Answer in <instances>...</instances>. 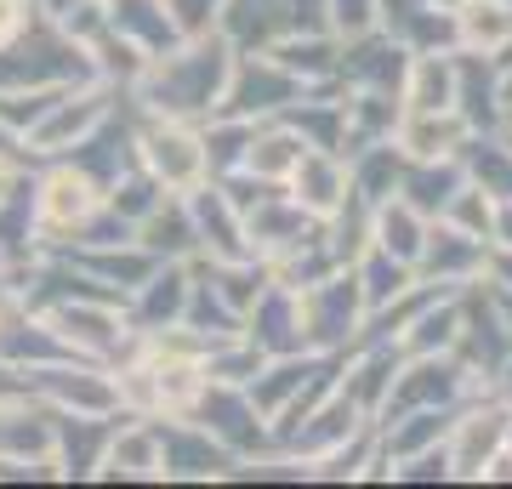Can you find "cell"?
Here are the masks:
<instances>
[{"mask_svg": "<svg viewBox=\"0 0 512 489\" xmlns=\"http://www.w3.org/2000/svg\"><path fill=\"white\" fill-rule=\"evenodd\" d=\"M365 427H376V421H370L365 410H359V404H353L336 381H330V387L308 404V410H302V416H291V421H279V427H274V450L285 455V461H296V467H302V478H308L313 461H325L330 450L353 444Z\"/></svg>", "mask_w": 512, "mask_h": 489, "instance_id": "obj_8", "label": "cell"}, {"mask_svg": "<svg viewBox=\"0 0 512 489\" xmlns=\"http://www.w3.org/2000/svg\"><path fill=\"white\" fill-rule=\"evenodd\" d=\"M239 330H245V342H256L268 359H279V353H313L308 325H302V290L279 285V279L262 285V296L245 308V325Z\"/></svg>", "mask_w": 512, "mask_h": 489, "instance_id": "obj_18", "label": "cell"}, {"mask_svg": "<svg viewBox=\"0 0 512 489\" xmlns=\"http://www.w3.org/2000/svg\"><path fill=\"white\" fill-rule=\"evenodd\" d=\"M92 478L103 484H165V433L160 421L143 416H120L97 450Z\"/></svg>", "mask_w": 512, "mask_h": 489, "instance_id": "obj_13", "label": "cell"}, {"mask_svg": "<svg viewBox=\"0 0 512 489\" xmlns=\"http://www.w3.org/2000/svg\"><path fill=\"white\" fill-rule=\"evenodd\" d=\"M484 256H490V239L461 234L456 222L433 217L427 245L416 256V279H427V285H439V290H467L484 279Z\"/></svg>", "mask_w": 512, "mask_h": 489, "instance_id": "obj_16", "label": "cell"}, {"mask_svg": "<svg viewBox=\"0 0 512 489\" xmlns=\"http://www.w3.org/2000/svg\"><path fill=\"white\" fill-rule=\"evenodd\" d=\"M63 6H74V0H46V12H63Z\"/></svg>", "mask_w": 512, "mask_h": 489, "instance_id": "obj_49", "label": "cell"}, {"mask_svg": "<svg viewBox=\"0 0 512 489\" xmlns=\"http://www.w3.org/2000/svg\"><path fill=\"white\" fill-rule=\"evenodd\" d=\"M450 46L473 57H512V0H461L450 6Z\"/></svg>", "mask_w": 512, "mask_h": 489, "instance_id": "obj_24", "label": "cell"}, {"mask_svg": "<svg viewBox=\"0 0 512 489\" xmlns=\"http://www.w3.org/2000/svg\"><path fill=\"white\" fill-rule=\"evenodd\" d=\"M325 29L336 40H359L382 29V0H325Z\"/></svg>", "mask_w": 512, "mask_h": 489, "instance_id": "obj_41", "label": "cell"}, {"mask_svg": "<svg viewBox=\"0 0 512 489\" xmlns=\"http://www.w3.org/2000/svg\"><path fill=\"white\" fill-rule=\"evenodd\" d=\"M461 182H467V165L461 160H404L399 194L416 211H427V217H444V205H450V194H456Z\"/></svg>", "mask_w": 512, "mask_h": 489, "instance_id": "obj_34", "label": "cell"}, {"mask_svg": "<svg viewBox=\"0 0 512 489\" xmlns=\"http://www.w3.org/2000/svg\"><path fill=\"white\" fill-rule=\"evenodd\" d=\"M239 205H245V251H251L256 262H268V268L319 228L285 188H256L251 200H239Z\"/></svg>", "mask_w": 512, "mask_h": 489, "instance_id": "obj_14", "label": "cell"}, {"mask_svg": "<svg viewBox=\"0 0 512 489\" xmlns=\"http://www.w3.org/2000/svg\"><path fill=\"white\" fill-rule=\"evenodd\" d=\"M18 376H23V393L40 399L63 421H120L126 416V404H120V376H114V364H103V359H74V353H63V359L29 364Z\"/></svg>", "mask_w": 512, "mask_h": 489, "instance_id": "obj_4", "label": "cell"}, {"mask_svg": "<svg viewBox=\"0 0 512 489\" xmlns=\"http://www.w3.org/2000/svg\"><path fill=\"white\" fill-rule=\"evenodd\" d=\"M461 165H467V177L478 188H490L495 200H512V143L501 131H478L467 154H461Z\"/></svg>", "mask_w": 512, "mask_h": 489, "instance_id": "obj_38", "label": "cell"}, {"mask_svg": "<svg viewBox=\"0 0 512 489\" xmlns=\"http://www.w3.org/2000/svg\"><path fill=\"white\" fill-rule=\"evenodd\" d=\"M427 228H433V217L416 211L404 194H393V200L376 205V251L399 256V262H410V268H416L421 245H427Z\"/></svg>", "mask_w": 512, "mask_h": 489, "instance_id": "obj_35", "label": "cell"}, {"mask_svg": "<svg viewBox=\"0 0 512 489\" xmlns=\"http://www.w3.org/2000/svg\"><path fill=\"white\" fill-rule=\"evenodd\" d=\"M450 416H456V410H399V416L376 421V438H382V450H387V461H393V472H399L404 461L427 455V450H444Z\"/></svg>", "mask_w": 512, "mask_h": 489, "instance_id": "obj_28", "label": "cell"}, {"mask_svg": "<svg viewBox=\"0 0 512 489\" xmlns=\"http://www.w3.org/2000/svg\"><path fill=\"white\" fill-rule=\"evenodd\" d=\"M348 165H353V188H359V194H365L370 205H382V200H393V194H399L404 154H399V143H393V137H387V143L353 148Z\"/></svg>", "mask_w": 512, "mask_h": 489, "instance_id": "obj_36", "label": "cell"}, {"mask_svg": "<svg viewBox=\"0 0 512 489\" xmlns=\"http://www.w3.org/2000/svg\"><path fill=\"white\" fill-rule=\"evenodd\" d=\"M456 114L473 131L507 126V114H501V63H495V57L456 52Z\"/></svg>", "mask_w": 512, "mask_h": 489, "instance_id": "obj_25", "label": "cell"}, {"mask_svg": "<svg viewBox=\"0 0 512 489\" xmlns=\"http://www.w3.org/2000/svg\"><path fill=\"white\" fill-rule=\"evenodd\" d=\"M507 438H512V399L507 393L484 387V393H473V399H461L456 416H450V433H444L450 484H478L484 467L507 450Z\"/></svg>", "mask_w": 512, "mask_h": 489, "instance_id": "obj_6", "label": "cell"}, {"mask_svg": "<svg viewBox=\"0 0 512 489\" xmlns=\"http://www.w3.org/2000/svg\"><path fill=\"white\" fill-rule=\"evenodd\" d=\"M262 52H274L308 91L336 86V69H342V40L330 35V29H291V35H279L274 46H262Z\"/></svg>", "mask_w": 512, "mask_h": 489, "instance_id": "obj_26", "label": "cell"}, {"mask_svg": "<svg viewBox=\"0 0 512 489\" xmlns=\"http://www.w3.org/2000/svg\"><path fill=\"white\" fill-rule=\"evenodd\" d=\"M109 23H114V35L143 46L148 57L183 40V29L171 18V0H109Z\"/></svg>", "mask_w": 512, "mask_h": 489, "instance_id": "obj_30", "label": "cell"}, {"mask_svg": "<svg viewBox=\"0 0 512 489\" xmlns=\"http://www.w3.org/2000/svg\"><path fill=\"white\" fill-rule=\"evenodd\" d=\"M40 23H46V0H0V52H12Z\"/></svg>", "mask_w": 512, "mask_h": 489, "instance_id": "obj_42", "label": "cell"}, {"mask_svg": "<svg viewBox=\"0 0 512 489\" xmlns=\"http://www.w3.org/2000/svg\"><path fill=\"white\" fill-rule=\"evenodd\" d=\"M490 245L512 251V200H495V222H490Z\"/></svg>", "mask_w": 512, "mask_h": 489, "instance_id": "obj_45", "label": "cell"}, {"mask_svg": "<svg viewBox=\"0 0 512 489\" xmlns=\"http://www.w3.org/2000/svg\"><path fill=\"white\" fill-rule=\"evenodd\" d=\"M109 205V182L86 171L74 154L29 165V211H35V239L40 251H69Z\"/></svg>", "mask_w": 512, "mask_h": 489, "instance_id": "obj_2", "label": "cell"}, {"mask_svg": "<svg viewBox=\"0 0 512 489\" xmlns=\"http://www.w3.org/2000/svg\"><path fill=\"white\" fill-rule=\"evenodd\" d=\"M120 103H126V91L109 86L103 74L80 80V86L63 91V97L52 103V114H46L35 131H29L23 154H29V160H57V154H74V148L86 143L92 131H103L114 114H120Z\"/></svg>", "mask_w": 512, "mask_h": 489, "instance_id": "obj_9", "label": "cell"}, {"mask_svg": "<svg viewBox=\"0 0 512 489\" xmlns=\"http://www.w3.org/2000/svg\"><path fill=\"white\" fill-rule=\"evenodd\" d=\"M302 325H308L313 353H330V359L353 353L370 330V308H365V290H359V273L330 268L325 279H313V285L302 290Z\"/></svg>", "mask_w": 512, "mask_h": 489, "instance_id": "obj_7", "label": "cell"}, {"mask_svg": "<svg viewBox=\"0 0 512 489\" xmlns=\"http://www.w3.org/2000/svg\"><path fill=\"white\" fill-rule=\"evenodd\" d=\"M456 342H461V290H433L410 313V325L393 336L399 353H456Z\"/></svg>", "mask_w": 512, "mask_h": 489, "instance_id": "obj_27", "label": "cell"}, {"mask_svg": "<svg viewBox=\"0 0 512 489\" xmlns=\"http://www.w3.org/2000/svg\"><path fill=\"white\" fill-rule=\"evenodd\" d=\"M165 433V484H234L239 455L211 438L200 421H160Z\"/></svg>", "mask_w": 512, "mask_h": 489, "instance_id": "obj_15", "label": "cell"}, {"mask_svg": "<svg viewBox=\"0 0 512 489\" xmlns=\"http://www.w3.org/2000/svg\"><path fill=\"white\" fill-rule=\"evenodd\" d=\"M160 200H165V188H160L154 177H148V171H143L137 160H131L126 171H120V177L109 182V211H114V217H126L131 228H137V222H143Z\"/></svg>", "mask_w": 512, "mask_h": 489, "instance_id": "obj_39", "label": "cell"}, {"mask_svg": "<svg viewBox=\"0 0 512 489\" xmlns=\"http://www.w3.org/2000/svg\"><path fill=\"white\" fill-rule=\"evenodd\" d=\"M393 484H450V461H444V450H427L416 461H404L393 472Z\"/></svg>", "mask_w": 512, "mask_h": 489, "instance_id": "obj_44", "label": "cell"}, {"mask_svg": "<svg viewBox=\"0 0 512 489\" xmlns=\"http://www.w3.org/2000/svg\"><path fill=\"white\" fill-rule=\"evenodd\" d=\"M319 234H325V251H330V262L336 268H353L359 256L376 245V205L353 188V200L336 211V217H325L319 222Z\"/></svg>", "mask_w": 512, "mask_h": 489, "instance_id": "obj_33", "label": "cell"}, {"mask_svg": "<svg viewBox=\"0 0 512 489\" xmlns=\"http://www.w3.org/2000/svg\"><path fill=\"white\" fill-rule=\"evenodd\" d=\"M404 69H410V46L393 40L387 29H370L359 40H342V69L336 86L342 91H404Z\"/></svg>", "mask_w": 512, "mask_h": 489, "instance_id": "obj_20", "label": "cell"}, {"mask_svg": "<svg viewBox=\"0 0 512 489\" xmlns=\"http://www.w3.org/2000/svg\"><path fill=\"white\" fill-rule=\"evenodd\" d=\"M285 194H291L313 222L336 217V211L353 200V165H348V154H342V148H308V154L296 160V171L285 177Z\"/></svg>", "mask_w": 512, "mask_h": 489, "instance_id": "obj_19", "label": "cell"}, {"mask_svg": "<svg viewBox=\"0 0 512 489\" xmlns=\"http://www.w3.org/2000/svg\"><path fill=\"white\" fill-rule=\"evenodd\" d=\"M131 154L165 194H194L211 182V154H205V120H177V114H137L131 109Z\"/></svg>", "mask_w": 512, "mask_h": 489, "instance_id": "obj_5", "label": "cell"}, {"mask_svg": "<svg viewBox=\"0 0 512 489\" xmlns=\"http://www.w3.org/2000/svg\"><path fill=\"white\" fill-rule=\"evenodd\" d=\"M353 273H359V290H365V308L370 313H382L387 302H399L404 290L416 285V268H410V262H399V256L376 251V245L353 262Z\"/></svg>", "mask_w": 512, "mask_h": 489, "instance_id": "obj_37", "label": "cell"}, {"mask_svg": "<svg viewBox=\"0 0 512 489\" xmlns=\"http://www.w3.org/2000/svg\"><path fill=\"white\" fill-rule=\"evenodd\" d=\"M18 279H23V268H18L6 251H0V296H6V290H18Z\"/></svg>", "mask_w": 512, "mask_h": 489, "instance_id": "obj_47", "label": "cell"}, {"mask_svg": "<svg viewBox=\"0 0 512 489\" xmlns=\"http://www.w3.org/2000/svg\"><path fill=\"white\" fill-rule=\"evenodd\" d=\"M35 313L52 325V336L69 347L74 359L120 364L131 336H137V325L126 313V296H109V290H63V296H46Z\"/></svg>", "mask_w": 512, "mask_h": 489, "instance_id": "obj_3", "label": "cell"}, {"mask_svg": "<svg viewBox=\"0 0 512 489\" xmlns=\"http://www.w3.org/2000/svg\"><path fill=\"white\" fill-rule=\"evenodd\" d=\"M308 137L285 120V114H274V120H256V131H251V143H245V160H239V171L234 177H245V182H256V188H285V177L296 171V160L308 154ZM228 182V177H222Z\"/></svg>", "mask_w": 512, "mask_h": 489, "instance_id": "obj_21", "label": "cell"}, {"mask_svg": "<svg viewBox=\"0 0 512 489\" xmlns=\"http://www.w3.org/2000/svg\"><path fill=\"white\" fill-rule=\"evenodd\" d=\"M404 109H456V46H421L404 69Z\"/></svg>", "mask_w": 512, "mask_h": 489, "instance_id": "obj_29", "label": "cell"}, {"mask_svg": "<svg viewBox=\"0 0 512 489\" xmlns=\"http://www.w3.org/2000/svg\"><path fill=\"white\" fill-rule=\"evenodd\" d=\"M444 222H456L461 234L490 239V222H495V194H490V188H478V182L467 177V182L456 188V194H450V205H444Z\"/></svg>", "mask_w": 512, "mask_h": 489, "instance_id": "obj_40", "label": "cell"}, {"mask_svg": "<svg viewBox=\"0 0 512 489\" xmlns=\"http://www.w3.org/2000/svg\"><path fill=\"white\" fill-rule=\"evenodd\" d=\"M188 285H194L188 262H160V268L126 296L131 325L137 330H177L188 319Z\"/></svg>", "mask_w": 512, "mask_h": 489, "instance_id": "obj_23", "label": "cell"}, {"mask_svg": "<svg viewBox=\"0 0 512 489\" xmlns=\"http://www.w3.org/2000/svg\"><path fill=\"white\" fill-rule=\"evenodd\" d=\"M188 421H200L211 438H222L239 461L274 450V421L256 410V399L239 387V381H211V387H205V399H200V410H194Z\"/></svg>", "mask_w": 512, "mask_h": 489, "instance_id": "obj_12", "label": "cell"}, {"mask_svg": "<svg viewBox=\"0 0 512 489\" xmlns=\"http://www.w3.org/2000/svg\"><path fill=\"white\" fill-rule=\"evenodd\" d=\"M239 46L228 35H183L143 63V74L126 86V103L137 114H177V120H211L222 109V91L234 74Z\"/></svg>", "mask_w": 512, "mask_h": 489, "instance_id": "obj_1", "label": "cell"}, {"mask_svg": "<svg viewBox=\"0 0 512 489\" xmlns=\"http://www.w3.org/2000/svg\"><path fill=\"white\" fill-rule=\"evenodd\" d=\"M478 484H512V450L495 455L490 467H484V478H478Z\"/></svg>", "mask_w": 512, "mask_h": 489, "instance_id": "obj_46", "label": "cell"}, {"mask_svg": "<svg viewBox=\"0 0 512 489\" xmlns=\"http://www.w3.org/2000/svg\"><path fill=\"white\" fill-rule=\"evenodd\" d=\"M302 80H296L274 52H239L234 74H228V91H222L217 114H239V120H274L302 97Z\"/></svg>", "mask_w": 512, "mask_h": 489, "instance_id": "obj_11", "label": "cell"}, {"mask_svg": "<svg viewBox=\"0 0 512 489\" xmlns=\"http://www.w3.org/2000/svg\"><path fill=\"white\" fill-rule=\"evenodd\" d=\"M439 6H461V0H439Z\"/></svg>", "mask_w": 512, "mask_h": 489, "instance_id": "obj_50", "label": "cell"}, {"mask_svg": "<svg viewBox=\"0 0 512 489\" xmlns=\"http://www.w3.org/2000/svg\"><path fill=\"white\" fill-rule=\"evenodd\" d=\"M473 393H478V381L456 353H404L382 416H399V410H456Z\"/></svg>", "mask_w": 512, "mask_h": 489, "instance_id": "obj_10", "label": "cell"}, {"mask_svg": "<svg viewBox=\"0 0 512 489\" xmlns=\"http://www.w3.org/2000/svg\"><path fill=\"white\" fill-rule=\"evenodd\" d=\"M183 200H188V217H194L200 256H211V262L251 256V251H245V205H239V194L222 177L200 182V188H194V194H183Z\"/></svg>", "mask_w": 512, "mask_h": 489, "instance_id": "obj_17", "label": "cell"}, {"mask_svg": "<svg viewBox=\"0 0 512 489\" xmlns=\"http://www.w3.org/2000/svg\"><path fill=\"white\" fill-rule=\"evenodd\" d=\"M473 137L478 131L456 109H404L393 126V143L404 160H461Z\"/></svg>", "mask_w": 512, "mask_h": 489, "instance_id": "obj_22", "label": "cell"}, {"mask_svg": "<svg viewBox=\"0 0 512 489\" xmlns=\"http://www.w3.org/2000/svg\"><path fill=\"white\" fill-rule=\"evenodd\" d=\"M171 18H177L183 35H217L222 0H171Z\"/></svg>", "mask_w": 512, "mask_h": 489, "instance_id": "obj_43", "label": "cell"}, {"mask_svg": "<svg viewBox=\"0 0 512 489\" xmlns=\"http://www.w3.org/2000/svg\"><path fill=\"white\" fill-rule=\"evenodd\" d=\"M382 29L404 40L410 52L450 46V6H439V0H382Z\"/></svg>", "mask_w": 512, "mask_h": 489, "instance_id": "obj_32", "label": "cell"}, {"mask_svg": "<svg viewBox=\"0 0 512 489\" xmlns=\"http://www.w3.org/2000/svg\"><path fill=\"white\" fill-rule=\"evenodd\" d=\"M501 114L512 120V57H501Z\"/></svg>", "mask_w": 512, "mask_h": 489, "instance_id": "obj_48", "label": "cell"}, {"mask_svg": "<svg viewBox=\"0 0 512 489\" xmlns=\"http://www.w3.org/2000/svg\"><path fill=\"white\" fill-rule=\"evenodd\" d=\"M137 239H143L148 251L160 256V262H188V256H200V239H194V217H188V200L183 194H165L143 222H137Z\"/></svg>", "mask_w": 512, "mask_h": 489, "instance_id": "obj_31", "label": "cell"}]
</instances>
